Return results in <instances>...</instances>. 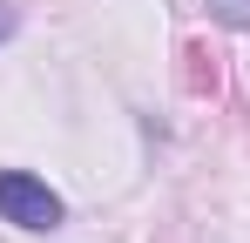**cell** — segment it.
Returning <instances> with one entry per match:
<instances>
[{
	"mask_svg": "<svg viewBox=\"0 0 250 243\" xmlns=\"http://www.w3.org/2000/svg\"><path fill=\"white\" fill-rule=\"evenodd\" d=\"M0 223H14V230H61L68 223V202L47 189L34 169H0Z\"/></svg>",
	"mask_w": 250,
	"mask_h": 243,
	"instance_id": "cell-1",
	"label": "cell"
},
{
	"mask_svg": "<svg viewBox=\"0 0 250 243\" xmlns=\"http://www.w3.org/2000/svg\"><path fill=\"white\" fill-rule=\"evenodd\" d=\"M209 20H223V27H250V0H203Z\"/></svg>",
	"mask_w": 250,
	"mask_h": 243,
	"instance_id": "cell-2",
	"label": "cell"
},
{
	"mask_svg": "<svg viewBox=\"0 0 250 243\" xmlns=\"http://www.w3.org/2000/svg\"><path fill=\"white\" fill-rule=\"evenodd\" d=\"M14 27H21V7H7V0H0V40H14Z\"/></svg>",
	"mask_w": 250,
	"mask_h": 243,
	"instance_id": "cell-3",
	"label": "cell"
}]
</instances>
